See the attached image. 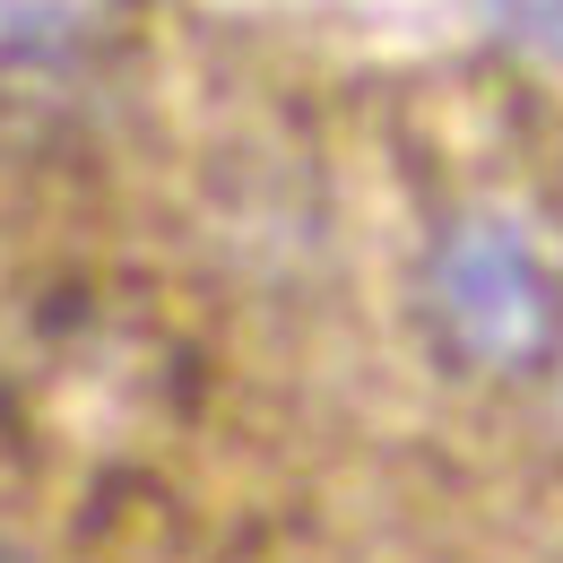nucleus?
<instances>
[{"instance_id": "nucleus-1", "label": "nucleus", "mask_w": 563, "mask_h": 563, "mask_svg": "<svg viewBox=\"0 0 563 563\" xmlns=\"http://www.w3.org/2000/svg\"><path fill=\"white\" fill-rule=\"evenodd\" d=\"M417 312L442 364L477 382H538L563 355V261L520 209H451L424 234Z\"/></svg>"}, {"instance_id": "nucleus-2", "label": "nucleus", "mask_w": 563, "mask_h": 563, "mask_svg": "<svg viewBox=\"0 0 563 563\" xmlns=\"http://www.w3.org/2000/svg\"><path fill=\"white\" fill-rule=\"evenodd\" d=\"M113 18H122V0H0V62L9 70L78 62Z\"/></svg>"}, {"instance_id": "nucleus-3", "label": "nucleus", "mask_w": 563, "mask_h": 563, "mask_svg": "<svg viewBox=\"0 0 563 563\" xmlns=\"http://www.w3.org/2000/svg\"><path fill=\"white\" fill-rule=\"evenodd\" d=\"M494 9H503L520 35H555L563 44V0H494Z\"/></svg>"}, {"instance_id": "nucleus-4", "label": "nucleus", "mask_w": 563, "mask_h": 563, "mask_svg": "<svg viewBox=\"0 0 563 563\" xmlns=\"http://www.w3.org/2000/svg\"><path fill=\"white\" fill-rule=\"evenodd\" d=\"M547 382H555V424H563V355H555V373H547Z\"/></svg>"}, {"instance_id": "nucleus-5", "label": "nucleus", "mask_w": 563, "mask_h": 563, "mask_svg": "<svg viewBox=\"0 0 563 563\" xmlns=\"http://www.w3.org/2000/svg\"><path fill=\"white\" fill-rule=\"evenodd\" d=\"M0 563H26V555H18V547H0Z\"/></svg>"}]
</instances>
